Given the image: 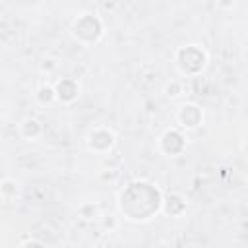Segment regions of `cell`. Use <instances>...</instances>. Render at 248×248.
I'll use <instances>...</instances> for the list:
<instances>
[{"label":"cell","instance_id":"obj_11","mask_svg":"<svg viewBox=\"0 0 248 248\" xmlns=\"http://www.w3.org/2000/svg\"><path fill=\"white\" fill-rule=\"evenodd\" d=\"M35 99L41 103V105H48L52 101H56V95H54V87L48 85V83H43L37 87V93H35Z\"/></svg>","mask_w":248,"mask_h":248},{"label":"cell","instance_id":"obj_8","mask_svg":"<svg viewBox=\"0 0 248 248\" xmlns=\"http://www.w3.org/2000/svg\"><path fill=\"white\" fill-rule=\"evenodd\" d=\"M188 209V202L182 194L178 192H170L167 196H163V202H161V211L169 217H180L184 211Z\"/></svg>","mask_w":248,"mask_h":248},{"label":"cell","instance_id":"obj_4","mask_svg":"<svg viewBox=\"0 0 248 248\" xmlns=\"http://www.w3.org/2000/svg\"><path fill=\"white\" fill-rule=\"evenodd\" d=\"M116 143V136L110 128L107 126H97L93 128L89 134H87V140H85V145L89 151L97 153V155H105L108 153Z\"/></svg>","mask_w":248,"mask_h":248},{"label":"cell","instance_id":"obj_13","mask_svg":"<svg viewBox=\"0 0 248 248\" xmlns=\"http://www.w3.org/2000/svg\"><path fill=\"white\" fill-rule=\"evenodd\" d=\"M39 68H41L43 74H52V72L58 68V62H56V58H50V56H48V58H45V60L41 62Z\"/></svg>","mask_w":248,"mask_h":248},{"label":"cell","instance_id":"obj_6","mask_svg":"<svg viewBox=\"0 0 248 248\" xmlns=\"http://www.w3.org/2000/svg\"><path fill=\"white\" fill-rule=\"evenodd\" d=\"M159 147H161V151L165 155L176 157V155H180L186 149V140H184V136L176 128H169L159 138Z\"/></svg>","mask_w":248,"mask_h":248},{"label":"cell","instance_id":"obj_10","mask_svg":"<svg viewBox=\"0 0 248 248\" xmlns=\"http://www.w3.org/2000/svg\"><path fill=\"white\" fill-rule=\"evenodd\" d=\"M17 192H19V184H17V180L16 178H4L2 182H0V196L4 198V200H14L16 196H17Z\"/></svg>","mask_w":248,"mask_h":248},{"label":"cell","instance_id":"obj_1","mask_svg":"<svg viewBox=\"0 0 248 248\" xmlns=\"http://www.w3.org/2000/svg\"><path fill=\"white\" fill-rule=\"evenodd\" d=\"M163 194L161 190L145 180L128 184L118 196V209L120 213L134 223L151 221L161 211Z\"/></svg>","mask_w":248,"mask_h":248},{"label":"cell","instance_id":"obj_15","mask_svg":"<svg viewBox=\"0 0 248 248\" xmlns=\"http://www.w3.org/2000/svg\"><path fill=\"white\" fill-rule=\"evenodd\" d=\"M21 248H45V244H43V242H39V240H35V238H31V240L23 242V244H21Z\"/></svg>","mask_w":248,"mask_h":248},{"label":"cell","instance_id":"obj_3","mask_svg":"<svg viewBox=\"0 0 248 248\" xmlns=\"http://www.w3.org/2000/svg\"><path fill=\"white\" fill-rule=\"evenodd\" d=\"M174 62L182 76H198L207 66V52L200 45H184L174 52Z\"/></svg>","mask_w":248,"mask_h":248},{"label":"cell","instance_id":"obj_9","mask_svg":"<svg viewBox=\"0 0 248 248\" xmlns=\"http://www.w3.org/2000/svg\"><path fill=\"white\" fill-rule=\"evenodd\" d=\"M19 134L27 141H37L43 136V124H41V120H37L35 116L23 118V122L19 124Z\"/></svg>","mask_w":248,"mask_h":248},{"label":"cell","instance_id":"obj_12","mask_svg":"<svg viewBox=\"0 0 248 248\" xmlns=\"http://www.w3.org/2000/svg\"><path fill=\"white\" fill-rule=\"evenodd\" d=\"M78 213L83 219H95V217H99V205L97 203H83V205H79Z\"/></svg>","mask_w":248,"mask_h":248},{"label":"cell","instance_id":"obj_7","mask_svg":"<svg viewBox=\"0 0 248 248\" xmlns=\"http://www.w3.org/2000/svg\"><path fill=\"white\" fill-rule=\"evenodd\" d=\"M52 87H54L56 101H60L64 105H72L79 97V83L74 78H60Z\"/></svg>","mask_w":248,"mask_h":248},{"label":"cell","instance_id":"obj_5","mask_svg":"<svg viewBox=\"0 0 248 248\" xmlns=\"http://www.w3.org/2000/svg\"><path fill=\"white\" fill-rule=\"evenodd\" d=\"M176 122L184 130H196L203 122V110L196 103H182L176 108Z\"/></svg>","mask_w":248,"mask_h":248},{"label":"cell","instance_id":"obj_16","mask_svg":"<svg viewBox=\"0 0 248 248\" xmlns=\"http://www.w3.org/2000/svg\"><path fill=\"white\" fill-rule=\"evenodd\" d=\"M103 227H105V229H114V227H116V221H114L112 217H108V219L105 217V219H103Z\"/></svg>","mask_w":248,"mask_h":248},{"label":"cell","instance_id":"obj_2","mask_svg":"<svg viewBox=\"0 0 248 248\" xmlns=\"http://www.w3.org/2000/svg\"><path fill=\"white\" fill-rule=\"evenodd\" d=\"M70 35L76 43L83 46H91L99 43L101 37L105 35V25L101 17L95 14H79L70 25Z\"/></svg>","mask_w":248,"mask_h":248},{"label":"cell","instance_id":"obj_14","mask_svg":"<svg viewBox=\"0 0 248 248\" xmlns=\"http://www.w3.org/2000/svg\"><path fill=\"white\" fill-rule=\"evenodd\" d=\"M165 93H167L169 97H178V95L182 93V83H180V81H170V83L165 87Z\"/></svg>","mask_w":248,"mask_h":248}]
</instances>
